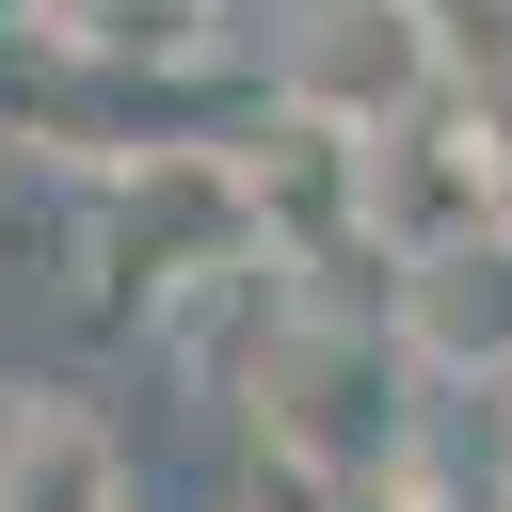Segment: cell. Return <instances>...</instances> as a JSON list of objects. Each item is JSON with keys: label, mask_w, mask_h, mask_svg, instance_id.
<instances>
[{"label": "cell", "mask_w": 512, "mask_h": 512, "mask_svg": "<svg viewBox=\"0 0 512 512\" xmlns=\"http://www.w3.org/2000/svg\"><path fill=\"white\" fill-rule=\"evenodd\" d=\"M384 336L432 400H496L512 384V208L448 224V240H400L384 256Z\"/></svg>", "instance_id": "1"}, {"label": "cell", "mask_w": 512, "mask_h": 512, "mask_svg": "<svg viewBox=\"0 0 512 512\" xmlns=\"http://www.w3.org/2000/svg\"><path fill=\"white\" fill-rule=\"evenodd\" d=\"M0 512H128V432L80 384H0Z\"/></svg>", "instance_id": "2"}, {"label": "cell", "mask_w": 512, "mask_h": 512, "mask_svg": "<svg viewBox=\"0 0 512 512\" xmlns=\"http://www.w3.org/2000/svg\"><path fill=\"white\" fill-rule=\"evenodd\" d=\"M464 512H512V464H496V480H480V496H464Z\"/></svg>", "instance_id": "3"}]
</instances>
